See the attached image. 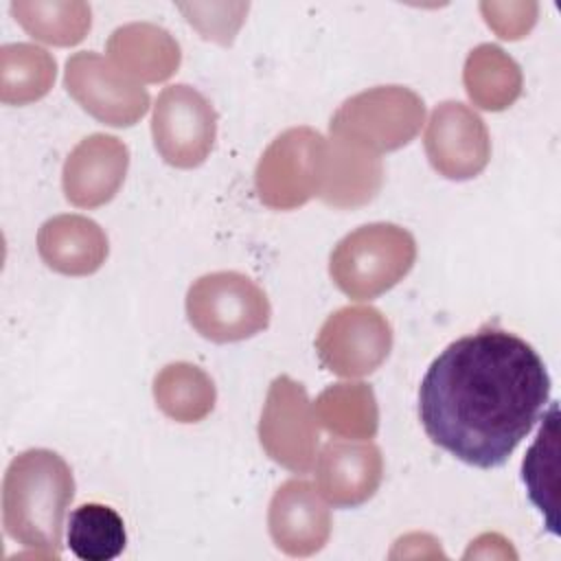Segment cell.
<instances>
[{
	"mask_svg": "<svg viewBox=\"0 0 561 561\" xmlns=\"http://www.w3.org/2000/svg\"><path fill=\"white\" fill-rule=\"evenodd\" d=\"M383 182L381 158L355 142L327 140L320 199L333 208H357L375 199Z\"/></svg>",
	"mask_w": 561,
	"mask_h": 561,
	"instance_id": "2e32d148",
	"label": "cell"
},
{
	"mask_svg": "<svg viewBox=\"0 0 561 561\" xmlns=\"http://www.w3.org/2000/svg\"><path fill=\"white\" fill-rule=\"evenodd\" d=\"M72 497L75 478L57 451L26 449L18 454L2 482L7 535L44 557L59 559L64 517Z\"/></svg>",
	"mask_w": 561,
	"mask_h": 561,
	"instance_id": "7a4b0ae2",
	"label": "cell"
},
{
	"mask_svg": "<svg viewBox=\"0 0 561 561\" xmlns=\"http://www.w3.org/2000/svg\"><path fill=\"white\" fill-rule=\"evenodd\" d=\"M153 399L169 419L197 423L215 408V383L202 368L175 362L156 375Z\"/></svg>",
	"mask_w": 561,
	"mask_h": 561,
	"instance_id": "d6986e66",
	"label": "cell"
},
{
	"mask_svg": "<svg viewBox=\"0 0 561 561\" xmlns=\"http://www.w3.org/2000/svg\"><path fill=\"white\" fill-rule=\"evenodd\" d=\"M327 138L311 127L283 131L263 151L254 184L259 199L274 210H291L320 195Z\"/></svg>",
	"mask_w": 561,
	"mask_h": 561,
	"instance_id": "8992f818",
	"label": "cell"
},
{
	"mask_svg": "<svg viewBox=\"0 0 561 561\" xmlns=\"http://www.w3.org/2000/svg\"><path fill=\"white\" fill-rule=\"evenodd\" d=\"M539 353L511 331L484 327L451 342L419 388L427 438L478 469L502 467L535 427L550 397Z\"/></svg>",
	"mask_w": 561,
	"mask_h": 561,
	"instance_id": "6da1fadb",
	"label": "cell"
},
{
	"mask_svg": "<svg viewBox=\"0 0 561 561\" xmlns=\"http://www.w3.org/2000/svg\"><path fill=\"white\" fill-rule=\"evenodd\" d=\"M37 252L59 274L88 276L105 263L107 237L96 221L83 215H57L42 224Z\"/></svg>",
	"mask_w": 561,
	"mask_h": 561,
	"instance_id": "9a60e30c",
	"label": "cell"
},
{
	"mask_svg": "<svg viewBox=\"0 0 561 561\" xmlns=\"http://www.w3.org/2000/svg\"><path fill=\"white\" fill-rule=\"evenodd\" d=\"M259 440L274 462L294 473H307L316 465L320 432L302 383L287 375L270 383L259 421Z\"/></svg>",
	"mask_w": 561,
	"mask_h": 561,
	"instance_id": "52a82bcc",
	"label": "cell"
},
{
	"mask_svg": "<svg viewBox=\"0 0 561 561\" xmlns=\"http://www.w3.org/2000/svg\"><path fill=\"white\" fill-rule=\"evenodd\" d=\"M151 136L167 164L178 169L199 167L215 145L217 112L195 88L186 83L167 85L153 105Z\"/></svg>",
	"mask_w": 561,
	"mask_h": 561,
	"instance_id": "ba28073f",
	"label": "cell"
},
{
	"mask_svg": "<svg viewBox=\"0 0 561 561\" xmlns=\"http://www.w3.org/2000/svg\"><path fill=\"white\" fill-rule=\"evenodd\" d=\"M383 478V458L377 445L329 440L316 458V489L337 508L368 502Z\"/></svg>",
	"mask_w": 561,
	"mask_h": 561,
	"instance_id": "5bb4252c",
	"label": "cell"
},
{
	"mask_svg": "<svg viewBox=\"0 0 561 561\" xmlns=\"http://www.w3.org/2000/svg\"><path fill=\"white\" fill-rule=\"evenodd\" d=\"M462 81L469 99L489 112L511 107L522 94L517 61L495 44H480L469 53Z\"/></svg>",
	"mask_w": 561,
	"mask_h": 561,
	"instance_id": "ac0fdd59",
	"label": "cell"
},
{
	"mask_svg": "<svg viewBox=\"0 0 561 561\" xmlns=\"http://www.w3.org/2000/svg\"><path fill=\"white\" fill-rule=\"evenodd\" d=\"M68 548L81 561H112L127 543L121 515L105 504L88 502L68 517Z\"/></svg>",
	"mask_w": 561,
	"mask_h": 561,
	"instance_id": "7402d4cb",
	"label": "cell"
},
{
	"mask_svg": "<svg viewBox=\"0 0 561 561\" xmlns=\"http://www.w3.org/2000/svg\"><path fill=\"white\" fill-rule=\"evenodd\" d=\"M316 351L320 364L333 375L364 377L375 373L390 355L392 327L375 307H342L320 327Z\"/></svg>",
	"mask_w": 561,
	"mask_h": 561,
	"instance_id": "9c48e42d",
	"label": "cell"
},
{
	"mask_svg": "<svg viewBox=\"0 0 561 561\" xmlns=\"http://www.w3.org/2000/svg\"><path fill=\"white\" fill-rule=\"evenodd\" d=\"M430 164L449 180L476 178L491 158V138L484 121L460 101L436 105L425 129Z\"/></svg>",
	"mask_w": 561,
	"mask_h": 561,
	"instance_id": "8fae6325",
	"label": "cell"
},
{
	"mask_svg": "<svg viewBox=\"0 0 561 561\" xmlns=\"http://www.w3.org/2000/svg\"><path fill=\"white\" fill-rule=\"evenodd\" d=\"M416 261L414 237L397 224H366L348 232L331 252L329 274L353 300H370L392 289Z\"/></svg>",
	"mask_w": 561,
	"mask_h": 561,
	"instance_id": "3957f363",
	"label": "cell"
},
{
	"mask_svg": "<svg viewBox=\"0 0 561 561\" xmlns=\"http://www.w3.org/2000/svg\"><path fill=\"white\" fill-rule=\"evenodd\" d=\"M57 64L33 44H7L0 50V99L26 105L42 99L55 81Z\"/></svg>",
	"mask_w": 561,
	"mask_h": 561,
	"instance_id": "603a6c76",
	"label": "cell"
},
{
	"mask_svg": "<svg viewBox=\"0 0 561 561\" xmlns=\"http://www.w3.org/2000/svg\"><path fill=\"white\" fill-rule=\"evenodd\" d=\"M110 61L136 81L158 83L180 66V44L158 24L134 22L118 26L107 39Z\"/></svg>",
	"mask_w": 561,
	"mask_h": 561,
	"instance_id": "e0dca14e",
	"label": "cell"
},
{
	"mask_svg": "<svg viewBox=\"0 0 561 561\" xmlns=\"http://www.w3.org/2000/svg\"><path fill=\"white\" fill-rule=\"evenodd\" d=\"M482 13L486 15V24L502 37V39H519L524 37L535 20H537V4L535 2H484Z\"/></svg>",
	"mask_w": 561,
	"mask_h": 561,
	"instance_id": "d4e9b609",
	"label": "cell"
},
{
	"mask_svg": "<svg viewBox=\"0 0 561 561\" xmlns=\"http://www.w3.org/2000/svg\"><path fill=\"white\" fill-rule=\"evenodd\" d=\"M267 526L278 550L289 557H309L329 541L331 513L311 482L294 478L276 489Z\"/></svg>",
	"mask_w": 561,
	"mask_h": 561,
	"instance_id": "4fadbf2b",
	"label": "cell"
},
{
	"mask_svg": "<svg viewBox=\"0 0 561 561\" xmlns=\"http://www.w3.org/2000/svg\"><path fill=\"white\" fill-rule=\"evenodd\" d=\"M316 419L335 436L373 438L379 427L375 392L366 383H333L313 403Z\"/></svg>",
	"mask_w": 561,
	"mask_h": 561,
	"instance_id": "44dd1931",
	"label": "cell"
},
{
	"mask_svg": "<svg viewBox=\"0 0 561 561\" xmlns=\"http://www.w3.org/2000/svg\"><path fill=\"white\" fill-rule=\"evenodd\" d=\"M186 316L202 337L226 344L267 329L272 307L265 291L245 274L213 272L188 287Z\"/></svg>",
	"mask_w": 561,
	"mask_h": 561,
	"instance_id": "277c9868",
	"label": "cell"
},
{
	"mask_svg": "<svg viewBox=\"0 0 561 561\" xmlns=\"http://www.w3.org/2000/svg\"><path fill=\"white\" fill-rule=\"evenodd\" d=\"M557 456H559V405L552 401L548 416L537 432L535 443L530 445L524 462H522V480L526 484V493L535 508L543 515L550 533H559L557 528Z\"/></svg>",
	"mask_w": 561,
	"mask_h": 561,
	"instance_id": "ffe728a7",
	"label": "cell"
},
{
	"mask_svg": "<svg viewBox=\"0 0 561 561\" xmlns=\"http://www.w3.org/2000/svg\"><path fill=\"white\" fill-rule=\"evenodd\" d=\"M11 13L28 35L55 46L79 44L92 24L85 2H13Z\"/></svg>",
	"mask_w": 561,
	"mask_h": 561,
	"instance_id": "cb8c5ba5",
	"label": "cell"
},
{
	"mask_svg": "<svg viewBox=\"0 0 561 561\" xmlns=\"http://www.w3.org/2000/svg\"><path fill=\"white\" fill-rule=\"evenodd\" d=\"M127 167L129 149L121 138L92 134L66 158L61 173L64 195L79 208L103 206L118 193Z\"/></svg>",
	"mask_w": 561,
	"mask_h": 561,
	"instance_id": "7c38bea8",
	"label": "cell"
},
{
	"mask_svg": "<svg viewBox=\"0 0 561 561\" xmlns=\"http://www.w3.org/2000/svg\"><path fill=\"white\" fill-rule=\"evenodd\" d=\"M64 83L90 116L112 127H129L149 110V92L92 50L75 53L66 61Z\"/></svg>",
	"mask_w": 561,
	"mask_h": 561,
	"instance_id": "30bf717a",
	"label": "cell"
},
{
	"mask_svg": "<svg viewBox=\"0 0 561 561\" xmlns=\"http://www.w3.org/2000/svg\"><path fill=\"white\" fill-rule=\"evenodd\" d=\"M425 121L423 99L405 85H377L346 99L331 116L329 131L373 153L405 147Z\"/></svg>",
	"mask_w": 561,
	"mask_h": 561,
	"instance_id": "5b68a950",
	"label": "cell"
}]
</instances>
